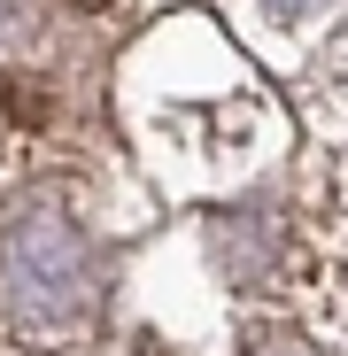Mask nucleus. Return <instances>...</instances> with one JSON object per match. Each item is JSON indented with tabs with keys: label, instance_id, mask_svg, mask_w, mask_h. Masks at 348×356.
Listing matches in <instances>:
<instances>
[{
	"label": "nucleus",
	"instance_id": "2",
	"mask_svg": "<svg viewBox=\"0 0 348 356\" xmlns=\"http://www.w3.org/2000/svg\"><path fill=\"white\" fill-rule=\"evenodd\" d=\"M70 8H101V0H70Z\"/></svg>",
	"mask_w": 348,
	"mask_h": 356
},
{
	"label": "nucleus",
	"instance_id": "1",
	"mask_svg": "<svg viewBox=\"0 0 348 356\" xmlns=\"http://www.w3.org/2000/svg\"><path fill=\"white\" fill-rule=\"evenodd\" d=\"M0 116H16V124H47V116H54V93L31 86V78H0Z\"/></svg>",
	"mask_w": 348,
	"mask_h": 356
}]
</instances>
